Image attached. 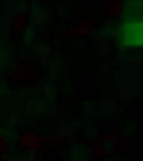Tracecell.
Wrapping results in <instances>:
<instances>
[{
	"label": "cell",
	"instance_id": "1",
	"mask_svg": "<svg viewBox=\"0 0 143 161\" xmlns=\"http://www.w3.org/2000/svg\"><path fill=\"white\" fill-rule=\"evenodd\" d=\"M118 39L125 47L136 48L142 46L143 24H142V3H127L123 11V22L118 27Z\"/></svg>",
	"mask_w": 143,
	"mask_h": 161
}]
</instances>
